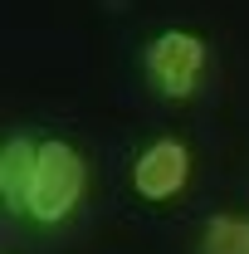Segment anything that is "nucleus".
<instances>
[{
  "label": "nucleus",
  "mask_w": 249,
  "mask_h": 254,
  "mask_svg": "<svg viewBox=\"0 0 249 254\" xmlns=\"http://www.w3.org/2000/svg\"><path fill=\"white\" fill-rule=\"evenodd\" d=\"M200 254H249V220L245 215H210L200 230Z\"/></svg>",
  "instance_id": "nucleus-5"
},
{
  "label": "nucleus",
  "mask_w": 249,
  "mask_h": 254,
  "mask_svg": "<svg viewBox=\"0 0 249 254\" xmlns=\"http://www.w3.org/2000/svg\"><path fill=\"white\" fill-rule=\"evenodd\" d=\"M186 181H190V152L176 137H161L152 147H142L132 161V186L142 200H171Z\"/></svg>",
  "instance_id": "nucleus-3"
},
{
  "label": "nucleus",
  "mask_w": 249,
  "mask_h": 254,
  "mask_svg": "<svg viewBox=\"0 0 249 254\" xmlns=\"http://www.w3.org/2000/svg\"><path fill=\"white\" fill-rule=\"evenodd\" d=\"M34 161H39V142H30V137H5V147H0V195H5V210L10 215H25Z\"/></svg>",
  "instance_id": "nucleus-4"
},
{
  "label": "nucleus",
  "mask_w": 249,
  "mask_h": 254,
  "mask_svg": "<svg viewBox=\"0 0 249 254\" xmlns=\"http://www.w3.org/2000/svg\"><path fill=\"white\" fill-rule=\"evenodd\" d=\"M205 59H210V49H205L200 34L161 30L142 49V73L161 98H190L200 88V78H205Z\"/></svg>",
  "instance_id": "nucleus-2"
},
{
  "label": "nucleus",
  "mask_w": 249,
  "mask_h": 254,
  "mask_svg": "<svg viewBox=\"0 0 249 254\" xmlns=\"http://www.w3.org/2000/svg\"><path fill=\"white\" fill-rule=\"evenodd\" d=\"M83 157L59 142V137H44L39 142V161H34V181H30V200H25V215L34 225H63L78 200H83Z\"/></svg>",
  "instance_id": "nucleus-1"
}]
</instances>
